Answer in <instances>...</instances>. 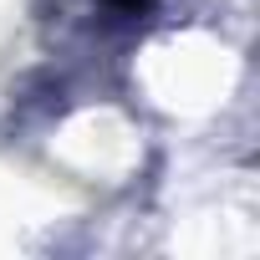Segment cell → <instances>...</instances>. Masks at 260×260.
<instances>
[{"instance_id": "obj_1", "label": "cell", "mask_w": 260, "mask_h": 260, "mask_svg": "<svg viewBox=\"0 0 260 260\" xmlns=\"http://www.w3.org/2000/svg\"><path fill=\"white\" fill-rule=\"evenodd\" d=\"M107 6H117V11H143L148 0H107Z\"/></svg>"}]
</instances>
